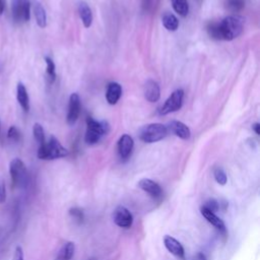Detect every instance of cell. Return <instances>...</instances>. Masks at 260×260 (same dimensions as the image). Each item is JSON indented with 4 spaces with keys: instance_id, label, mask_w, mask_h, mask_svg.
<instances>
[{
    "instance_id": "8992f818",
    "label": "cell",
    "mask_w": 260,
    "mask_h": 260,
    "mask_svg": "<svg viewBox=\"0 0 260 260\" xmlns=\"http://www.w3.org/2000/svg\"><path fill=\"white\" fill-rule=\"evenodd\" d=\"M11 13L12 19L15 23L23 24L29 22L31 18L30 0H12Z\"/></svg>"
},
{
    "instance_id": "2e32d148",
    "label": "cell",
    "mask_w": 260,
    "mask_h": 260,
    "mask_svg": "<svg viewBox=\"0 0 260 260\" xmlns=\"http://www.w3.org/2000/svg\"><path fill=\"white\" fill-rule=\"evenodd\" d=\"M122 95V88L118 83H111L108 86L106 98L110 105H115Z\"/></svg>"
},
{
    "instance_id": "52a82bcc",
    "label": "cell",
    "mask_w": 260,
    "mask_h": 260,
    "mask_svg": "<svg viewBox=\"0 0 260 260\" xmlns=\"http://www.w3.org/2000/svg\"><path fill=\"white\" fill-rule=\"evenodd\" d=\"M184 92L182 90H177L168 98V100L165 102L164 106L161 108L160 113L162 115H167L169 113L180 110L183 104Z\"/></svg>"
},
{
    "instance_id": "603a6c76",
    "label": "cell",
    "mask_w": 260,
    "mask_h": 260,
    "mask_svg": "<svg viewBox=\"0 0 260 260\" xmlns=\"http://www.w3.org/2000/svg\"><path fill=\"white\" fill-rule=\"evenodd\" d=\"M46 61V71H47V76H48V80L49 83H53L56 78V71H55V64L53 62V60L50 57H46L45 58Z\"/></svg>"
},
{
    "instance_id": "d6986e66",
    "label": "cell",
    "mask_w": 260,
    "mask_h": 260,
    "mask_svg": "<svg viewBox=\"0 0 260 260\" xmlns=\"http://www.w3.org/2000/svg\"><path fill=\"white\" fill-rule=\"evenodd\" d=\"M75 252V245L73 242H67L61 247L58 252L57 260H70Z\"/></svg>"
},
{
    "instance_id": "cb8c5ba5",
    "label": "cell",
    "mask_w": 260,
    "mask_h": 260,
    "mask_svg": "<svg viewBox=\"0 0 260 260\" xmlns=\"http://www.w3.org/2000/svg\"><path fill=\"white\" fill-rule=\"evenodd\" d=\"M32 132H34L35 139L40 144H43L46 141V139H45V131H44V128H43V126L41 124L36 123L34 125V128H32Z\"/></svg>"
},
{
    "instance_id": "e575fe53",
    "label": "cell",
    "mask_w": 260,
    "mask_h": 260,
    "mask_svg": "<svg viewBox=\"0 0 260 260\" xmlns=\"http://www.w3.org/2000/svg\"><path fill=\"white\" fill-rule=\"evenodd\" d=\"M89 260H98V259H96V258H91V259H89Z\"/></svg>"
},
{
    "instance_id": "9c48e42d",
    "label": "cell",
    "mask_w": 260,
    "mask_h": 260,
    "mask_svg": "<svg viewBox=\"0 0 260 260\" xmlns=\"http://www.w3.org/2000/svg\"><path fill=\"white\" fill-rule=\"evenodd\" d=\"M80 114V99L79 96L74 93L69 98V107H68V114H67V123L69 125H73Z\"/></svg>"
},
{
    "instance_id": "4fadbf2b",
    "label": "cell",
    "mask_w": 260,
    "mask_h": 260,
    "mask_svg": "<svg viewBox=\"0 0 260 260\" xmlns=\"http://www.w3.org/2000/svg\"><path fill=\"white\" fill-rule=\"evenodd\" d=\"M200 213L203 216V218L209 223L213 225L217 230H219L221 233H226L227 229H226V225L224 223V221L222 219H220L216 213H213V211H210L209 209L205 208L204 206H202L200 208Z\"/></svg>"
},
{
    "instance_id": "ac0fdd59",
    "label": "cell",
    "mask_w": 260,
    "mask_h": 260,
    "mask_svg": "<svg viewBox=\"0 0 260 260\" xmlns=\"http://www.w3.org/2000/svg\"><path fill=\"white\" fill-rule=\"evenodd\" d=\"M16 98H18V102L21 105V107L24 109V111L29 112V110H30V98H29L26 87L22 83H20L18 85V88H16Z\"/></svg>"
},
{
    "instance_id": "e0dca14e",
    "label": "cell",
    "mask_w": 260,
    "mask_h": 260,
    "mask_svg": "<svg viewBox=\"0 0 260 260\" xmlns=\"http://www.w3.org/2000/svg\"><path fill=\"white\" fill-rule=\"evenodd\" d=\"M78 13L86 28H90L93 23V13L87 2L81 1L78 4Z\"/></svg>"
},
{
    "instance_id": "f1b7e54d",
    "label": "cell",
    "mask_w": 260,
    "mask_h": 260,
    "mask_svg": "<svg viewBox=\"0 0 260 260\" xmlns=\"http://www.w3.org/2000/svg\"><path fill=\"white\" fill-rule=\"evenodd\" d=\"M203 206H204L205 208L209 209L210 211H213V213H216V211H218L219 208H220V203H219L218 200H216V199H214V198H210V199H208V200L205 202V204H204Z\"/></svg>"
},
{
    "instance_id": "f546056e",
    "label": "cell",
    "mask_w": 260,
    "mask_h": 260,
    "mask_svg": "<svg viewBox=\"0 0 260 260\" xmlns=\"http://www.w3.org/2000/svg\"><path fill=\"white\" fill-rule=\"evenodd\" d=\"M6 201V188L4 182H0V203Z\"/></svg>"
},
{
    "instance_id": "9a60e30c",
    "label": "cell",
    "mask_w": 260,
    "mask_h": 260,
    "mask_svg": "<svg viewBox=\"0 0 260 260\" xmlns=\"http://www.w3.org/2000/svg\"><path fill=\"white\" fill-rule=\"evenodd\" d=\"M167 128L168 131H171L173 134L182 139L187 140L191 136V131L189 127L180 121H172Z\"/></svg>"
},
{
    "instance_id": "44dd1931",
    "label": "cell",
    "mask_w": 260,
    "mask_h": 260,
    "mask_svg": "<svg viewBox=\"0 0 260 260\" xmlns=\"http://www.w3.org/2000/svg\"><path fill=\"white\" fill-rule=\"evenodd\" d=\"M162 25L168 31L175 32L179 28V21L173 13L167 12L162 15Z\"/></svg>"
},
{
    "instance_id": "83f0119b",
    "label": "cell",
    "mask_w": 260,
    "mask_h": 260,
    "mask_svg": "<svg viewBox=\"0 0 260 260\" xmlns=\"http://www.w3.org/2000/svg\"><path fill=\"white\" fill-rule=\"evenodd\" d=\"M227 6L232 10H240L244 6L242 0H227Z\"/></svg>"
},
{
    "instance_id": "5bb4252c",
    "label": "cell",
    "mask_w": 260,
    "mask_h": 260,
    "mask_svg": "<svg viewBox=\"0 0 260 260\" xmlns=\"http://www.w3.org/2000/svg\"><path fill=\"white\" fill-rule=\"evenodd\" d=\"M144 97L151 103H156L160 100L161 91L157 81L148 80L144 85Z\"/></svg>"
},
{
    "instance_id": "4316f807",
    "label": "cell",
    "mask_w": 260,
    "mask_h": 260,
    "mask_svg": "<svg viewBox=\"0 0 260 260\" xmlns=\"http://www.w3.org/2000/svg\"><path fill=\"white\" fill-rule=\"evenodd\" d=\"M7 137L9 140L14 141V142L20 141V139H21L20 130L15 126H10L8 129V131H7Z\"/></svg>"
},
{
    "instance_id": "4dcf8cb0",
    "label": "cell",
    "mask_w": 260,
    "mask_h": 260,
    "mask_svg": "<svg viewBox=\"0 0 260 260\" xmlns=\"http://www.w3.org/2000/svg\"><path fill=\"white\" fill-rule=\"evenodd\" d=\"M24 259H25V257H24L23 248L21 246H18L15 248V251H14L13 260H24Z\"/></svg>"
},
{
    "instance_id": "d4e9b609",
    "label": "cell",
    "mask_w": 260,
    "mask_h": 260,
    "mask_svg": "<svg viewBox=\"0 0 260 260\" xmlns=\"http://www.w3.org/2000/svg\"><path fill=\"white\" fill-rule=\"evenodd\" d=\"M69 215L74 219L75 222H77L78 224L83 223L85 216H84V211L83 209H80L78 207H72L69 209Z\"/></svg>"
},
{
    "instance_id": "836d02e7",
    "label": "cell",
    "mask_w": 260,
    "mask_h": 260,
    "mask_svg": "<svg viewBox=\"0 0 260 260\" xmlns=\"http://www.w3.org/2000/svg\"><path fill=\"white\" fill-rule=\"evenodd\" d=\"M4 11V1L3 0H0V15H1Z\"/></svg>"
},
{
    "instance_id": "d6a6232c",
    "label": "cell",
    "mask_w": 260,
    "mask_h": 260,
    "mask_svg": "<svg viewBox=\"0 0 260 260\" xmlns=\"http://www.w3.org/2000/svg\"><path fill=\"white\" fill-rule=\"evenodd\" d=\"M195 260H206V257L203 253H198L196 256H195Z\"/></svg>"
},
{
    "instance_id": "7402d4cb",
    "label": "cell",
    "mask_w": 260,
    "mask_h": 260,
    "mask_svg": "<svg viewBox=\"0 0 260 260\" xmlns=\"http://www.w3.org/2000/svg\"><path fill=\"white\" fill-rule=\"evenodd\" d=\"M174 10L179 14L185 18L189 12V5L187 0H171Z\"/></svg>"
},
{
    "instance_id": "277c9868",
    "label": "cell",
    "mask_w": 260,
    "mask_h": 260,
    "mask_svg": "<svg viewBox=\"0 0 260 260\" xmlns=\"http://www.w3.org/2000/svg\"><path fill=\"white\" fill-rule=\"evenodd\" d=\"M88 128L86 132V142L88 144H95L99 142L103 135L109 132V124L105 121H96L92 117L87 120Z\"/></svg>"
},
{
    "instance_id": "30bf717a",
    "label": "cell",
    "mask_w": 260,
    "mask_h": 260,
    "mask_svg": "<svg viewBox=\"0 0 260 260\" xmlns=\"http://www.w3.org/2000/svg\"><path fill=\"white\" fill-rule=\"evenodd\" d=\"M138 187L144 192L150 194L154 198H160L162 194V189L160 184L151 180V179H141L138 182Z\"/></svg>"
},
{
    "instance_id": "6da1fadb",
    "label": "cell",
    "mask_w": 260,
    "mask_h": 260,
    "mask_svg": "<svg viewBox=\"0 0 260 260\" xmlns=\"http://www.w3.org/2000/svg\"><path fill=\"white\" fill-rule=\"evenodd\" d=\"M219 25L221 40L232 41L242 34L244 29V20L238 15H230L219 23Z\"/></svg>"
},
{
    "instance_id": "5b68a950",
    "label": "cell",
    "mask_w": 260,
    "mask_h": 260,
    "mask_svg": "<svg viewBox=\"0 0 260 260\" xmlns=\"http://www.w3.org/2000/svg\"><path fill=\"white\" fill-rule=\"evenodd\" d=\"M168 134L167 126L161 123H153L144 126L139 133V137L146 143H153L165 138Z\"/></svg>"
},
{
    "instance_id": "484cf974",
    "label": "cell",
    "mask_w": 260,
    "mask_h": 260,
    "mask_svg": "<svg viewBox=\"0 0 260 260\" xmlns=\"http://www.w3.org/2000/svg\"><path fill=\"white\" fill-rule=\"evenodd\" d=\"M214 176H215L216 181L220 185L224 186V185L227 184V182H228V177H227V174L225 173V171L223 169H217V170H215Z\"/></svg>"
},
{
    "instance_id": "3957f363",
    "label": "cell",
    "mask_w": 260,
    "mask_h": 260,
    "mask_svg": "<svg viewBox=\"0 0 260 260\" xmlns=\"http://www.w3.org/2000/svg\"><path fill=\"white\" fill-rule=\"evenodd\" d=\"M9 174L13 187L25 188L29 183V174L25 162L21 159H13L9 165Z\"/></svg>"
},
{
    "instance_id": "ba28073f",
    "label": "cell",
    "mask_w": 260,
    "mask_h": 260,
    "mask_svg": "<svg viewBox=\"0 0 260 260\" xmlns=\"http://www.w3.org/2000/svg\"><path fill=\"white\" fill-rule=\"evenodd\" d=\"M113 221L119 228L129 229L133 224V216L130 210L123 205H119L113 214Z\"/></svg>"
},
{
    "instance_id": "7c38bea8",
    "label": "cell",
    "mask_w": 260,
    "mask_h": 260,
    "mask_svg": "<svg viewBox=\"0 0 260 260\" xmlns=\"http://www.w3.org/2000/svg\"><path fill=\"white\" fill-rule=\"evenodd\" d=\"M134 142L132 137L128 134H123L118 141V154L121 159H128L132 153Z\"/></svg>"
},
{
    "instance_id": "8fae6325",
    "label": "cell",
    "mask_w": 260,
    "mask_h": 260,
    "mask_svg": "<svg viewBox=\"0 0 260 260\" xmlns=\"http://www.w3.org/2000/svg\"><path fill=\"white\" fill-rule=\"evenodd\" d=\"M164 244H165V247L167 248V250L171 254H173L174 256H176L178 258L184 259L185 251H184L182 244L179 242L178 240H176L175 238L167 235L164 238Z\"/></svg>"
},
{
    "instance_id": "1f68e13d",
    "label": "cell",
    "mask_w": 260,
    "mask_h": 260,
    "mask_svg": "<svg viewBox=\"0 0 260 260\" xmlns=\"http://www.w3.org/2000/svg\"><path fill=\"white\" fill-rule=\"evenodd\" d=\"M252 128H253V130H254L255 133H256L257 135L260 134V124H259V123H255V124H253V125H252Z\"/></svg>"
},
{
    "instance_id": "ffe728a7",
    "label": "cell",
    "mask_w": 260,
    "mask_h": 260,
    "mask_svg": "<svg viewBox=\"0 0 260 260\" xmlns=\"http://www.w3.org/2000/svg\"><path fill=\"white\" fill-rule=\"evenodd\" d=\"M34 13L38 26L40 28H45L47 25V15L43 5L40 2H36L34 4Z\"/></svg>"
},
{
    "instance_id": "7a4b0ae2",
    "label": "cell",
    "mask_w": 260,
    "mask_h": 260,
    "mask_svg": "<svg viewBox=\"0 0 260 260\" xmlns=\"http://www.w3.org/2000/svg\"><path fill=\"white\" fill-rule=\"evenodd\" d=\"M67 155L68 151L54 136H51L48 141L40 144V148L38 150V158L45 161H52L64 158Z\"/></svg>"
}]
</instances>
